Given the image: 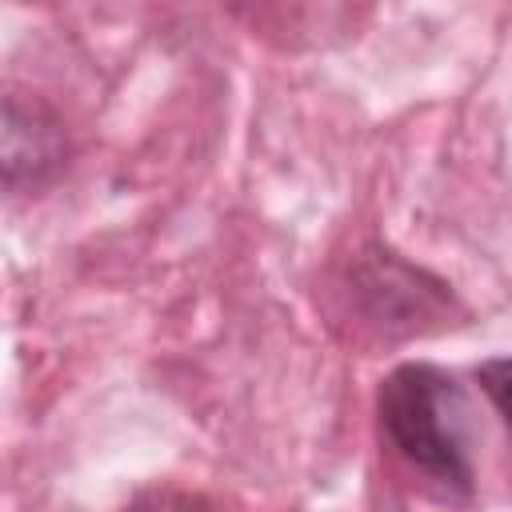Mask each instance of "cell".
Returning a JSON list of instances; mask_svg holds the SVG:
<instances>
[{
	"label": "cell",
	"mask_w": 512,
	"mask_h": 512,
	"mask_svg": "<svg viewBox=\"0 0 512 512\" xmlns=\"http://www.w3.org/2000/svg\"><path fill=\"white\" fill-rule=\"evenodd\" d=\"M380 428L392 448L440 480L444 488L472 492V424L460 380L436 364H400L376 392Z\"/></svg>",
	"instance_id": "obj_1"
},
{
	"label": "cell",
	"mask_w": 512,
	"mask_h": 512,
	"mask_svg": "<svg viewBox=\"0 0 512 512\" xmlns=\"http://www.w3.org/2000/svg\"><path fill=\"white\" fill-rule=\"evenodd\" d=\"M60 152H64L60 124L36 104L20 108V100L12 96L4 104V176H8V188H16L24 176L36 184L44 172H52L60 164Z\"/></svg>",
	"instance_id": "obj_2"
},
{
	"label": "cell",
	"mask_w": 512,
	"mask_h": 512,
	"mask_svg": "<svg viewBox=\"0 0 512 512\" xmlns=\"http://www.w3.org/2000/svg\"><path fill=\"white\" fill-rule=\"evenodd\" d=\"M476 380H480L484 396L496 404L500 420H504L508 432H512V360H508V356H500V360H484V364L476 368Z\"/></svg>",
	"instance_id": "obj_3"
}]
</instances>
